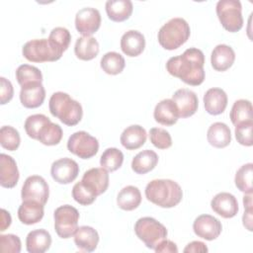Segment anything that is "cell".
Instances as JSON below:
<instances>
[{"mask_svg": "<svg viewBox=\"0 0 253 253\" xmlns=\"http://www.w3.org/2000/svg\"><path fill=\"white\" fill-rule=\"evenodd\" d=\"M72 197L78 204L82 206H89L95 202L98 196L82 181H79L72 188Z\"/></svg>", "mask_w": 253, "mask_h": 253, "instance_id": "obj_41", "label": "cell"}, {"mask_svg": "<svg viewBox=\"0 0 253 253\" xmlns=\"http://www.w3.org/2000/svg\"><path fill=\"white\" fill-rule=\"evenodd\" d=\"M185 253H190V252H208L209 249L206 246V244L202 241H192L189 244H187V246L184 248L183 250Z\"/></svg>", "mask_w": 253, "mask_h": 253, "instance_id": "obj_47", "label": "cell"}, {"mask_svg": "<svg viewBox=\"0 0 253 253\" xmlns=\"http://www.w3.org/2000/svg\"><path fill=\"white\" fill-rule=\"evenodd\" d=\"M54 229L60 238H70L76 232L78 228L79 212L70 206L63 205L58 207L53 213Z\"/></svg>", "mask_w": 253, "mask_h": 253, "instance_id": "obj_7", "label": "cell"}, {"mask_svg": "<svg viewBox=\"0 0 253 253\" xmlns=\"http://www.w3.org/2000/svg\"><path fill=\"white\" fill-rule=\"evenodd\" d=\"M74 52L81 60H91L99 53V42L93 37H80L76 40Z\"/></svg>", "mask_w": 253, "mask_h": 253, "instance_id": "obj_30", "label": "cell"}, {"mask_svg": "<svg viewBox=\"0 0 253 253\" xmlns=\"http://www.w3.org/2000/svg\"><path fill=\"white\" fill-rule=\"evenodd\" d=\"M204 105L210 115H220L227 106V95L220 88H211L204 95Z\"/></svg>", "mask_w": 253, "mask_h": 253, "instance_id": "obj_20", "label": "cell"}, {"mask_svg": "<svg viewBox=\"0 0 253 253\" xmlns=\"http://www.w3.org/2000/svg\"><path fill=\"white\" fill-rule=\"evenodd\" d=\"M211 210L223 218H231L238 212V202L236 198L227 192L216 194L211 202Z\"/></svg>", "mask_w": 253, "mask_h": 253, "instance_id": "obj_15", "label": "cell"}, {"mask_svg": "<svg viewBox=\"0 0 253 253\" xmlns=\"http://www.w3.org/2000/svg\"><path fill=\"white\" fill-rule=\"evenodd\" d=\"M51 48L60 56L68 48L71 42L70 32L63 27L53 28L47 39Z\"/></svg>", "mask_w": 253, "mask_h": 253, "instance_id": "obj_32", "label": "cell"}, {"mask_svg": "<svg viewBox=\"0 0 253 253\" xmlns=\"http://www.w3.org/2000/svg\"><path fill=\"white\" fill-rule=\"evenodd\" d=\"M81 181L97 196L105 193L109 187V173L103 167L87 170Z\"/></svg>", "mask_w": 253, "mask_h": 253, "instance_id": "obj_17", "label": "cell"}, {"mask_svg": "<svg viewBox=\"0 0 253 253\" xmlns=\"http://www.w3.org/2000/svg\"><path fill=\"white\" fill-rule=\"evenodd\" d=\"M0 103L5 105L10 102L14 95V88L12 83L5 77H0Z\"/></svg>", "mask_w": 253, "mask_h": 253, "instance_id": "obj_45", "label": "cell"}, {"mask_svg": "<svg viewBox=\"0 0 253 253\" xmlns=\"http://www.w3.org/2000/svg\"><path fill=\"white\" fill-rule=\"evenodd\" d=\"M172 101L175 103L179 118H189L193 116L199 107V100L195 92L187 89L182 88L178 89L172 95Z\"/></svg>", "mask_w": 253, "mask_h": 253, "instance_id": "obj_14", "label": "cell"}, {"mask_svg": "<svg viewBox=\"0 0 253 253\" xmlns=\"http://www.w3.org/2000/svg\"><path fill=\"white\" fill-rule=\"evenodd\" d=\"M252 212L253 210H245L243 216H242V221H243V225L246 227V229H248L249 231H252Z\"/></svg>", "mask_w": 253, "mask_h": 253, "instance_id": "obj_49", "label": "cell"}, {"mask_svg": "<svg viewBox=\"0 0 253 253\" xmlns=\"http://www.w3.org/2000/svg\"><path fill=\"white\" fill-rule=\"evenodd\" d=\"M158 163V155L150 149L138 152L131 161V169L136 174H146L153 170Z\"/></svg>", "mask_w": 253, "mask_h": 253, "instance_id": "obj_29", "label": "cell"}, {"mask_svg": "<svg viewBox=\"0 0 253 253\" xmlns=\"http://www.w3.org/2000/svg\"><path fill=\"white\" fill-rule=\"evenodd\" d=\"M51 245V236L45 229H36L28 233L26 248L29 253H43Z\"/></svg>", "mask_w": 253, "mask_h": 253, "instance_id": "obj_26", "label": "cell"}, {"mask_svg": "<svg viewBox=\"0 0 253 253\" xmlns=\"http://www.w3.org/2000/svg\"><path fill=\"white\" fill-rule=\"evenodd\" d=\"M252 129L253 121L235 126V137L237 142L244 146H251L253 144Z\"/></svg>", "mask_w": 253, "mask_h": 253, "instance_id": "obj_43", "label": "cell"}, {"mask_svg": "<svg viewBox=\"0 0 253 253\" xmlns=\"http://www.w3.org/2000/svg\"><path fill=\"white\" fill-rule=\"evenodd\" d=\"M67 149L82 159H89L99 150V142L96 137L87 131L79 130L72 133L67 140Z\"/></svg>", "mask_w": 253, "mask_h": 253, "instance_id": "obj_8", "label": "cell"}, {"mask_svg": "<svg viewBox=\"0 0 253 253\" xmlns=\"http://www.w3.org/2000/svg\"><path fill=\"white\" fill-rule=\"evenodd\" d=\"M150 142L158 149H167L172 145L170 133L161 127H152L149 130Z\"/></svg>", "mask_w": 253, "mask_h": 253, "instance_id": "obj_42", "label": "cell"}, {"mask_svg": "<svg viewBox=\"0 0 253 253\" xmlns=\"http://www.w3.org/2000/svg\"><path fill=\"white\" fill-rule=\"evenodd\" d=\"M105 7L109 19L114 22H124L127 20L133 10V5L130 0H108Z\"/></svg>", "mask_w": 253, "mask_h": 253, "instance_id": "obj_28", "label": "cell"}, {"mask_svg": "<svg viewBox=\"0 0 253 253\" xmlns=\"http://www.w3.org/2000/svg\"><path fill=\"white\" fill-rule=\"evenodd\" d=\"M23 56L32 62L56 61L61 56L50 46L47 39H36L27 42L22 48Z\"/></svg>", "mask_w": 253, "mask_h": 253, "instance_id": "obj_9", "label": "cell"}, {"mask_svg": "<svg viewBox=\"0 0 253 253\" xmlns=\"http://www.w3.org/2000/svg\"><path fill=\"white\" fill-rule=\"evenodd\" d=\"M48 122H50V120L46 116H44L42 114H36V115L29 116L26 119L24 127H25L27 134L31 138L38 139L39 133H40L42 127Z\"/></svg>", "mask_w": 253, "mask_h": 253, "instance_id": "obj_40", "label": "cell"}, {"mask_svg": "<svg viewBox=\"0 0 253 253\" xmlns=\"http://www.w3.org/2000/svg\"><path fill=\"white\" fill-rule=\"evenodd\" d=\"M48 108L53 117L69 126H76L83 116L81 104L64 92L53 93L49 98Z\"/></svg>", "mask_w": 253, "mask_h": 253, "instance_id": "obj_3", "label": "cell"}, {"mask_svg": "<svg viewBox=\"0 0 253 253\" xmlns=\"http://www.w3.org/2000/svg\"><path fill=\"white\" fill-rule=\"evenodd\" d=\"M16 79L18 83L22 86L33 83L42 81V74L41 70L33 65L22 64L16 69Z\"/></svg>", "mask_w": 253, "mask_h": 253, "instance_id": "obj_37", "label": "cell"}, {"mask_svg": "<svg viewBox=\"0 0 253 253\" xmlns=\"http://www.w3.org/2000/svg\"><path fill=\"white\" fill-rule=\"evenodd\" d=\"M205 55L196 47L187 48L181 55L168 59L166 69L174 77L181 79L184 83L199 86L205 80Z\"/></svg>", "mask_w": 253, "mask_h": 253, "instance_id": "obj_1", "label": "cell"}, {"mask_svg": "<svg viewBox=\"0 0 253 253\" xmlns=\"http://www.w3.org/2000/svg\"><path fill=\"white\" fill-rule=\"evenodd\" d=\"M19 170L13 157L5 153L0 154V185L4 188H13L19 181Z\"/></svg>", "mask_w": 253, "mask_h": 253, "instance_id": "obj_18", "label": "cell"}, {"mask_svg": "<svg viewBox=\"0 0 253 253\" xmlns=\"http://www.w3.org/2000/svg\"><path fill=\"white\" fill-rule=\"evenodd\" d=\"M21 137L19 131L11 126H3L0 128V144L3 148L14 151L20 146Z\"/></svg>", "mask_w": 253, "mask_h": 253, "instance_id": "obj_39", "label": "cell"}, {"mask_svg": "<svg viewBox=\"0 0 253 253\" xmlns=\"http://www.w3.org/2000/svg\"><path fill=\"white\" fill-rule=\"evenodd\" d=\"M141 203V194L137 187L126 186L123 188L117 197V205L124 211H133Z\"/></svg>", "mask_w": 253, "mask_h": 253, "instance_id": "obj_31", "label": "cell"}, {"mask_svg": "<svg viewBox=\"0 0 253 253\" xmlns=\"http://www.w3.org/2000/svg\"><path fill=\"white\" fill-rule=\"evenodd\" d=\"M21 240L15 234H1L0 235V249L1 252L19 253L21 251Z\"/></svg>", "mask_w": 253, "mask_h": 253, "instance_id": "obj_44", "label": "cell"}, {"mask_svg": "<svg viewBox=\"0 0 253 253\" xmlns=\"http://www.w3.org/2000/svg\"><path fill=\"white\" fill-rule=\"evenodd\" d=\"M190 35L191 29L187 21L183 18H173L160 28L157 38L163 48L173 50L184 44Z\"/></svg>", "mask_w": 253, "mask_h": 253, "instance_id": "obj_4", "label": "cell"}, {"mask_svg": "<svg viewBox=\"0 0 253 253\" xmlns=\"http://www.w3.org/2000/svg\"><path fill=\"white\" fill-rule=\"evenodd\" d=\"M50 174L55 182L66 185L77 178L79 174V166L77 162L71 158H60L51 164Z\"/></svg>", "mask_w": 253, "mask_h": 253, "instance_id": "obj_12", "label": "cell"}, {"mask_svg": "<svg viewBox=\"0 0 253 253\" xmlns=\"http://www.w3.org/2000/svg\"><path fill=\"white\" fill-rule=\"evenodd\" d=\"M43 205L36 201H23L18 209L19 220L27 225L38 223L43 217Z\"/></svg>", "mask_w": 253, "mask_h": 253, "instance_id": "obj_25", "label": "cell"}, {"mask_svg": "<svg viewBox=\"0 0 253 253\" xmlns=\"http://www.w3.org/2000/svg\"><path fill=\"white\" fill-rule=\"evenodd\" d=\"M252 104L249 100L240 99L234 102L230 111V120L234 126H238L243 123L252 122Z\"/></svg>", "mask_w": 253, "mask_h": 253, "instance_id": "obj_33", "label": "cell"}, {"mask_svg": "<svg viewBox=\"0 0 253 253\" xmlns=\"http://www.w3.org/2000/svg\"><path fill=\"white\" fill-rule=\"evenodd\" d=\"M207 138L209 143L213 147H226L231 141L230 128L224 123H213L208 129Z\"/></svg>", "mask_w": 253, "mask_h": 253, "instance_id": "obj_27", "label": "cell"}, {"mask_svg": "<svg viewBox=\"0 0 253 253\" xmlns=\"http://www.w3.org/2000/svg\"><path fill=\"white\" fill-rule=\"evenodd\" d=\"M49 196V188L46 181L39 175L29 176L22 187V201H36L45 205Z\"/></svg>", "mask_w": 253, "mask_h": 253, "instance_id": "obj_10", "label": "cell"}, {"mask_svg": "<svg viewBox=\"0 0 253 253\" xmlns=\"http://www.w3.org/2000/svg\"><path fill=\"white\" fill-rule=\"evenodd\" d=\"M145 197L152 204L165 209L176 207L183 198L180 185L170 179H155L145 187Z\"/></svg>", "mask_w": 253, "mask_h": 253, "instance_id": "obj_2", "label": "cell"}, {"mask_svg": "<svg viewBox=\"0 0 253 253\" xmlns=\"http://www.w3.org/2000/svg\"><path fill=\"white\" fill-rule=\"evenodd\" d=\"M153 117L158 124L170 126L177 123L179 113L172 99H164L155 106Z\"/></svg>", "mask_w": 253, "mask_h": 253, "instance_id": "obj_21", "label": "cell"}, {"mask_svg": "<svg viewBox=\"0 0 253 253\" xmlns=\"http://www.w3.org/2000/svg\"><path fill=\"white\" fill-rule=\"evenodd\" d=\"M123 162L124 154L120 149L116 147L107 148L100 157L101 166L109 172H114L121 168Z\"/></svg>", "mask_w": 253, "mask_h": 253, "instance_id": "obj_36", "label": "cell"}, {"mask_svg": "<svg viewBox=\"0 0 253 253\" xmlns=\"http://www.w3.org/2000/svg\"><path fill=\"white\" fill-rule=\"evenodd\" d=\"M154 250L157 253L158 252L159 253H177L178 252L176 243L167 239H163L161 242H159Z\"/></svg>", "mask_w": 253, "mask_h": 253, "instance_id": "obj_46", "label": "cell"}, {"mask_svg": "<svg viewBox=\"0 0 253 253\" xmlns=\"http://www.w3.org/2000/svg\"><path fill=\"white\" fill-rule=\"evenodd\" d=\"M243 205H244V209L245 210H253V206H252V193L249 194H245L243 197Z\"/></svg>", "mask_w": 253, "mask_h": 253, "instance_id": "obj_50", "label": "cell"}, {"mask_svg": "<svg viewBox=\"0 0 253 253\" xmlns=\"http://www.w3.org/2000/svg\"><path fill=\"white\" fill-rule=\"evenodd\" d=\"M193 229L198 237L211 241L219 236L222 225L216 217L211 214H201L194 220Z\"/></svg>", "mask_w": 253, "mask_h": 253, "instance_id": "obj_13", "label": "cell"}, {"mask_svg": "<svg viewBox=\"0 0 253 253\" xmlns=\"http://www.w3.org/2000/svg\"><path fill=\"white\" fill-rule=\"evenodd\" d=\"M134 232L147 248L153 250L159 242L166 239L168 234L166 227L150 216H144L137 219L134 224Z\"/></svg>", "mask_w": 253, "mask_h": 253, "instance_id": "obj_5", "label": "cell"}, {"mask_svg": "<svg viewBox=\"0 0 253 253\" xmlns=\"http://www.w3.org/2000/svg\"><path fill=\"white\" fill-rule=\"evenodd\" d=\"M11 221H12V218H11V215H10L9 211H7L6 210L2 209L1 210V225H0V230L1 231L6 230V228L10 226Z\"/></svg>", "mask_w": 253, "mask_h": 253, "instance_id": "obj_48", "label": "cell"}, {"mask_svg": "<svg viewBox=\"0 0 253 253\" xmlns=\"http://www.w3.org/2000/svg\"><path fill=\"white\" fill-rule=\"evenodd\" d=\"M44 98L45 90L40 82H33L21 87L20 101L25 108H38L43 103Z\"/></svg>", "mask_w": 253, "mask_h": 253, "instance_id": "obj_16", "label": "cell"}, {"mask_svg": "<svg viewBox=\"0 0 253 253\" xmlns=\"http://www.w3.org/2000/svg\"><path fill=\"white\" fill-rule=\"evenodd\" d=\"M100 65L103 71H105L107 74L117 75L124 70L126 61L124 56L119 52L109 51L102 56Z\"/></svg>", "mask_w": 253, "mask_h": 253, "instance_id": "obj_34", "label": "cell"}, {"mask_svg": "<svg viewBox=\"0 0 253 253\" xmlns=\"http://www.w3.org/2000/svg\"><path fill=\"white\" fill-rule=\"evenodd\" d=\"M252 174H253V164L247 163L242 165L235 174L234 182L236 188L245 193H252Z\"/></svg>", "mask_w": 253, "mask_h": 253, "instance_id": "obj_38", "label": "cell"}, {"mask_svg": "<svg viewBox=\"0 0 253 253\" xmlns=\"http://www.w3.org/2000/svg\"><path fill=\"white\" fill-rule=\"evenodd\" d=\"M101 25L100 12L92 7L80 9L75 15V28L83 37H91Z\"/></svg>", "mask_w": 253, "mask_h": 253, "instance_id": "obj_11", "label": "cell"}, {"mask_svg": "<svg viewBox=\"0 0 253 253\" xmlns=\"http://www.w3.org/2000/svg\"><path fill=\"white\" fill-rule=\"evenodd\" d=\"M235 60V52L227 44H217L211 51V63L214 70L225 71L232 66Z\"/></svg>", "mask_w": 253, "mask_h": 253, "instance_id": "obj_22", "label": "cell"}, {"mask_svg": "<svg viewBox=\"0 0 253 253\" xmlns=\"http://www.w3.org/2000/svg\"><path fill=\"white\" fill-rule=\"evenodd\" d=\"M74 243L80 251L92 252L99 243V234L93 227L82 225L74 233Z\"/></svg>", "mask_w": 253, "mask_h": 253, "instance_id": "obj_23", "label": "cell"}, {"mask_svg": "<svg viewBox=\"0 0 253 253\" xmlns=\"http://www.w3.org/2000/svg\"><path fill=\"white\" fill-rule=\"evenodd\" d=\"M146 137V130L141 126L132 125L124 129L120 141L127 150H135L145 143Z\"/></svg>", "mask_w": 253, "mask_h": 253, "instance_id": "obj_24", "label": "cell"}, {"mask_svg": "<svg viewBox=\"0 0 253 253\" xmlns=\"http://www.w3.org/2000/svg\"><path fill=\"white\" fill-rule=\"evenodd\" d=\"M221 26L229 33H236L243 27L242 6L238 0H219L215 7Z\"/></svg>", "mask_w": 253, "mask_h": 253, "instance_id": "obj_6", "label": "cell"}, {"mask_svg": "<svg viewBox=\"0 0 253 253\" xmlns=\"http://www.w3.org/2000/svg\"><path fill=\"white\" fill-rule=\"evenodd\" d=\"M62 134L63 133L60 126L50 121L42 127L37 140L47 146L56 145L60 142Z\"/></svg>", "mask_w": 253, "mask_h": 253, "instance_id": "obj_35", "label": "cell"}, {"mask_svg": "<svg viewBox=\"0 0 253 253\" xmlns=\"http://www.w3.org/2000/svg\"><path fill=\"white\" fill-rule=\"evenodd\" d=\"M144 36L136 30H129L126 32L121 38V48L123 52L127 56H138L144 50Z\"/></svg>", "mask_w": 253, "mask_h": 253, "instance_id": "obj_19", "label": "cell"}]
</instances>
